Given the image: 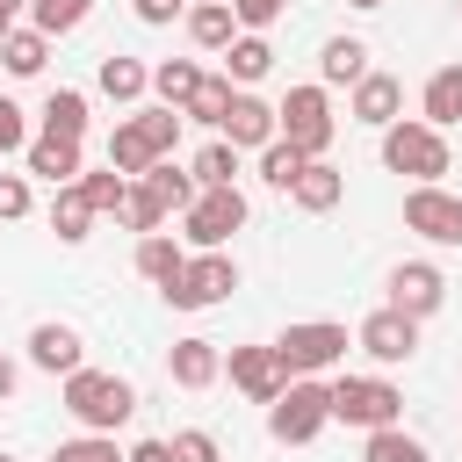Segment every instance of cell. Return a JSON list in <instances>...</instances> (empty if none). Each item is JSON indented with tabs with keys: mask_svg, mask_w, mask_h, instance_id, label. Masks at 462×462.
<instances>
[{
	"mask_svg": "<svg viewBox=\"0 0 462 462\" xmlns=\"http://www.w3.org/2000/svg\"><path fill=\"white\" fill-rule=\"evenodd\" d=\"M65 411H72L87 433H116V426L137 411V390H130L123 375H108V368H79V375H65Z\"/></svg>",
	"mask_w": 462,
	"mask_h": 462,
	"instance_id": "1",
	"label": "cell"
},
{
	"mask_svg": "<svg viewBox=\"0 0 462 462\" xmlns=\"http://www.w3.org/2000/svg\"><path fill=\"white\" fill-rule=\"evenodd\" d=\"M383 166L390 173H411L419 188H440V173H448V137L433 130V123H390L383 130Z\"/></svg>",
	"mask_w": 462,
	"mask_h": 462,
	"instance_id": "2",
	"label": "cell"
},
{
	"mask_svg": "<svg viewBox=\"0 0 462 462\" xmlns=\"http://www.w3.org/2000/svg\"><path fill=\"white\" fill-rule=\"evenodd\" d=\"M332 419H346L361 433H383V426L404 419V390L383 383V375H339L332 383Z\"/></svg>",
	"mask_w": 462,
	"mask_h": 462,
	"instance_id": "3",
	"label": "cell"
},
{
	"mask_svg": "<svg viewBox=\"0 0 462 462\" xmlns=\"http://www.w3.org/2000/svg\"><path fill=\"white\" fill-rule=\"evenodd\" d=\"M267 426H274V440H289V448L318 440V433L332 426V383H318V375H296V383L274 397Z\"/></svg>",
	"mask_w": 462,
	"mask_h": 462,
	"instance_id": "4",
	"label": "cell"
},
{
	"mask_svg": "<svg viewBox=\"0 0 462 462\" xmlns=\"http://www.w3.org/2000/svg\"><path fill=\"white\" fill-rule=\"evenodd\" d=\"M231 289H238V260H231V253H195L159 296H166L173 310H209V303H224Z\"/></svg>",
	"mask_w": 462,
	"mask_h": 462,
	"instance_id": "5",
	"label": "cell"
},
{
	"mask_svg": "<svg viewBox=\"0 0 462 462\" xmlns=\"http://www.w3.org/2000/svg\"><path fill=\"white\" fill-rule=\"evenodd\" d=\"M274 354H282V368H289V375H318V368H339V361H346V325H332V318L289 325V332L274 339Z\"/></svg>",
	"mask_w": 462,
	"mask_h": 462,
	"instance_id": "6",
	"label": "cell"
},
{
	"mask_svg": "<svg viewBox=\"0 0 462 462\" xmlns=\"http://www.w3.org/2000/svg\"><path fill=\"white\" fill-rule=\"evenodd\" d=\"M282 137H289L303 159H325V144H332V101H325V87H289V101H282Z\"/></svg>",
	"mask_w": 462,
	"mask_h": 462,
	"instance_id": "7",
	"label": "cell"
},
{
	"mask_svg": "<svg viewBox=\"0 0 462 462\" xmlns=\"http://www.w3.org/2000/svg\"><path fill=\"white\" fill-rule=\"evenodd\" d=\"M180 224H188V245L224 253V238L245 224V195H238V188H202V195H195V209H188Z\"/></svg>",
	"mask_w": 462,
	"mask_h": 462,
	"instance_id": "8",
	"label": "cell"
},
{
	"mask_svg": "<svg viewBox=\"0 0 462 462\" xmlns=\"http://www.w3.org/2000/svg\"><path fill=\"white\" fill-rule=\"evenodd\" d=\"M354 346L368 354V361H383V368H397V361H411L419 354V318H404V310H368L361 318V332H354Z\"/></svg>",
	"mask_w": 462,
	"mask_h": 462,
	"instance_id": "9",
	"label": "cell"
},
{
	"mask_svg": "<svg viewBox=\"0 0 462 462\" xmlns=\"http://www.w3.org/2000/svg\"><path fill=\"white\" fill-rule=\"evenodd\" d=\"M404 231L433 238V245H462V195L448 188H411L404 195Z\"/></svg>",
	"mask_w": 462,
	"mask_h": 462,
	"instance_id": "10",
	"label": "cell"
},
{
	"mask_svg": "<svg viewBox=\"0 0 462 462\" xmlns=\"http://www.w3.org/2000/svg\"><path fill=\"white\" fill-rule=\"evenodd\" d=\"M224 368H231V383H238L253 404H274V397L296 383V375L282 368V354H274V346H231V354H224Z\"/></svg>",
	"mask_w": 462,
	"mask_h": 462,
	"instance_id": "11",
	"label": "cell"
},
{
	"mask_svg": "<svg viewBox=\"0 0 462 462\" xmlns=\"http://www.w3.org/2000/svg\"><path fill=\"white\" fill-rule=\"evenodd\" d=\"M448 303V282H440V267H426V260H404V267H390V310H404V318H433Z\"/></svg>",
	"mask_w": 462,
	"mask_h": 462,
	"instance_id": "12",
	"label": "cell"
},
{
	"mask_svg": "<svg viewBox=\"0 0 462 462\" xmlns=\"http://www.w3.org/2000/svg\"><path fill=\"white\" fill-rule=\"evenodd\" d=\"M274 137H282V108H267L260 94H238L231 116H224V144H253V152H267Z\"/></svg>",
	"mask_w": 462,
	"mask_h": 462,
	"instance_id": "13",
	"label": "cell"
},
{
	"mask_svg": "<svg viewBox=\"0 0 462 462\" xmlns=\"http://www.w3.org/2000/svg\"><path fill=\"white\" fill-rule=\"evenodd\" d=\"M29 361L51 368V375H79V368H87V346H79L72 325H36V332H29Z\"/></svg>",
	"mask_w": 462,
	"mask_h": 462,
	"instance_id": "14",
	"label": "cell"
},
{
	"mask_svg": "<svg viewBox=\"0 0 462 462\" xmlns=\"http://www.w3.org/2000/svg\"><path fill=\"white\" fill-rule=\"evenodd\" d=\"M166 375H173L180 390H209V383L224 375V354H217V339H173V354H166Z\"/></svg>",
	"mask_w": 462,
	"mask_h": 462,
	"instance_id": "15",
	"label": "cell"
},
{
	"mask_svg": "<svg viewBox=\"0 0 462 462\" xmlns=\"http://www.w3.org/2000/svg\"><path fill=\"white\" fill-rule=\"evenodd\" d=\"M29 173H43L51 188H72V180L87 173V166H79V137H51V130L29 137Z\"/></svg>",
	"mask_w": 462,
	"mask_h": 462,
	"instance_id": "16",
	"label": "cell"
},
{
	"mask_svg": "<svg viewBox=\"0 0 462 462\" xmlns=\"http://www.w3.org/2000/svg\"><path fill=\"white\" fill-rule=\"evenodd\" d=\"M397 108H404V87H397L390 72H368V79L354 87V123H368V130H390V123H397Z\"/></svg>",
	"mask_w": 462,
	"mask_h": 462,
	"instance_id": "17",
	"label": "cell"
},
{
	"mask_svg": "<svg viewBox=\"0 0 462 462\" xmlns=\"http://www.w3.org/2000/svg\"><path fill=\"white\" fill-rule=\"evenodd\" d=\"M188 36L202 43V51H231L245 29H238V14H231V0H195L188 7Z\"/></svg>",
	"mask_w": 462,
	"mask_h": 462,
	"instance_id": "18",
	"label": "cell"
},
{
	"mask_svg": "<svg viewBox=\"0 0 462 462\" xmlns=\"http://www.w3.org/2000/svg\"><path fill=\"white\" fill-rule=\"evenodd\" d=\"M318 72H325V87H361L368 79V43L361 36H332L325 58H318Z\"/></svg>",
	"mask_w": 462,
	"mask_h": 462,
	"instance_id": "19",
	"label": "cell"
},
{
	"mask_svg": "<svg viewBox=\"0 0 462 462\" xmlns=\"http://www.w3.org/2000/svg\"><path fill=\"white\" fill-rule=\"evenodd\" d=\"M108 166H116L123 180H144V173L159 166V152H152V137H144L137 123H116V137H108Z\"/></svg>",
	"mask_w": 462,
	"mask_h": 462,
	"instance_id": "20",
	"label": "cell"
},
{
	"mask_svg": "<svg viewBox=\"0 0 462 462\" xmlns=\"http://www.w3.org/2000/svg\"><path fill=\"white\" fill-rule=\"evenodd\" d=\"M289 195H296V209L325 217V209H332V202L346 195V173H339V166H325V159H310V166H303V180H296Z\"/></svg>",
	"mask_w": 462,
	"mask_h": 462,
	"instance_id": "21",
	"label": "cell"
},
{
	"mask_svg": "<svg viewBox=\"0 0 462 462\" xmlns=\"http://www.w3.org/2000/svg\"><path fill=\"white\" fill-rule=\"evenodd\" d=\"M419 108H426V123H433V130H448V123H462V65H440V72L426 79V94H419Z\"/></svg>",
	"mask_w": 462,
	"mask_h": 462,
	"instance_id": "22",
	"label": "cell"
},
{
	"mask_svg": "<svg viewBox=\"0 0 462 462\" xmlns=\"http://www.w3.org/2000/svg\"><path fill=\"white\" fill-rule=\"evenodd\" d=\"M267 72H274V43H267V36H238V43L224 51V79L253 87V79H267Z\"/></svg>",
	"mask_w": 462,
	"mask_h": 462,
	"instance_id": "23",
	"label": "cell"
},
{
	"mask_svg": "<svg viewBox=\"0 0 462 462\" xmlns=\"http://www.w3.org/2000/svg\"><path fill=\"white\" fill-rule=\"evenodd\" d=\"M202 79H209V72H202V65H188V58H166V65H152V94H159L166 108H188Z\"/></svg>",
	"mask_w": 462,
	"mask_h": 462,
	"instance_id": "24",
	"label": "cell"
},
{
	"mask_svg": "<svg viewBox=\"0 0 462 462\" xmlns=\"http://www.w3.org/2000/svg\"><path fill=\"white\" fill-rule=\"evenodd\" d=\"M43 130L51 137H87V94L79 87H51L43 94Z\"/></svg>",
	"mask_w": 462,
	"mask_h": 462,
	"instance_id": "25",
	"label": "cell"
},
{
	"mask_svg": "<svg viewBox=\"0 0 462 462\" xmlns=\"http://www.w3.org/2000/svg\"><path fill=\"white\" fill-rule=\"evenodd\" d=\"M144 188H152V195L166 202V217H173V209L188 217V209H195V195H202V180H195V173H180L173 159H159V166L144 173Z\"/></svg>",
	"mask_w": 462,
	"mask_h": 462,
	"instance_id": "26",
	"label": "cell"
},
{
	"mask_svg": "<svg viewBox=\"0 0 462 462\" xmlns=\"http://www.w3.org/2000/svg\"><path fill=\"white\" fill-rule=\"evenodd\" d=\"M51 231H58V238H65V245H79V238H87V231H94V202H87V195H79V180H72V188H58V195H51Z\"/></svg>",
	"mask_w": 462,
	"mask_h": 462,
	"instance_id": "27",
	"label": "cell"
},
{
	"mask_svg": "<svg viewBox=\"0 0 462 462\" xmlns=\"http://www.w3.org/2000/svg\"><path fill=\"white\" fill-rule=\"evenodd\" d=\"M43 58H51V36H43V29H14V36L0 43V65H7L14 79H36Z\"/></svg>",
	"mask_w": 462,
	"mask_h": 462,
	"instance_id": "28",
	"label": "cell"
},
{
	"mask_svg": "<svg viewBox=\"0 0 462 462\" xmlns=\"http://www.w3.org/2000/svg\"><path fill=\"white\" fill-rule=\"evenodd\" d=\"M144 87H152V65H137V58H123V51L101 58V94H108V101H137Z\"/></svg>",
	"mask_w": 462,
	"mask_h": 462,
	"instance_id": "29",
	"label": "cell"
},
{
	"mask_svg": "<svg viewBox=\"0 0 462 462\" xmlns=\"http://www.w3.org/2000/svg\"><path fill=\"white\" fill-rule=\"evenodd\" d=\"M180 267H188V253H180V245H173L166 231H152V238H137V274H144V282H159V289H166V282H173Z\"/></svg>",
	"mask_w": 462,
	"mask_h": 462,
	"instance_id": "30",
	"label": "cell"
},
{
	"mask_svg": "<svg viewBox=\"0 0 462 462\" xmlns=\"http://www.w3.org/2000/svg\"><path fill=\"white\" fill-rule=\"evenodd\" d=\"M116 224L123 231H137V238H152L159 224H166V202L144 188V180H130V195H123V209H116Z\"/></svg>",
	"mask_w": 462,
	"mask_h": 462,
	"instance_id": "31",
	"label": "cell"
},
{
	"mask_svg": "<svg viewBox=\"0 0 462 462\" xmlns=\"http://www.w3.org/2000/svg\"><path fill=\"white\" fill-rule=\"evenodd\" d=\"M87 14H94V0H29V29H43V36H72Z\"/></svg>",
	"mask_w": 462,
	"mask_h": 462,
	"instance_id": "32",
	"label": "cell"
},
{
	"mask_svg": "<svg viewBox=\"0 0 462 462\" xmlns=\"http://www.w3.org/2000/svg\"><path fill=\"white\" fill-rule=\"evenodd\" d=\"M303 166H310V159H303V152H296L289 137H274V144L260 152V180H267V188H282V195H289V188L303 180Z\"/></svg>",
	"mask_w": 462,
	"mask_h": 462,
	"instance_id": "33",
	"label": "cell"
},
{
	"mask_svg": "<svg viewBox=\"0 0 462 462\" xmlns=\"http://www.w3.org/2000/svg\"><path fill=\"white\" fill-rule=\"evenodd\" d=\"M188 173H195L202 188H238V180H231V173H238V144H224V137H217V144H202Z\"/></svg>",
	"mask_w": 462,
	"mask_h": 462,
	"instance_id": "34",
	"label": "cell"
},
{
	"mask_svg": "<svg viewBox=\"0 0 462 462\" xmlns=\"http://www.w3.org/2000/svg\"><path fill=\"white\" fill-rule=\"evenodd\" d=\"M361 462H426V448H419V440H411L404 426H383V433H368Z\"/></svg>",
	"mask_w": 462,
	"mask_h": 462,
	"instance_id": "35",
	"label": "cell"
},
{
	"mask_svg": "<svg viewBox=\"0 0 462 462\" xmlns=\"http://www.w3.org/2000/svg\"><path fill=\"white\" fill-rule=\"evenodd\" d=\"M231 101H238V94H231V79H202V87H195V101H188L180 116H195V123H217V130H224Z\"/></svg>",
	"mask_w": 462,
	"mask_h": 462,
	"instance_id": "36",
	"label": "cell"
},
{
	"mask_svg": "<svg viewBox=\"0 0 462 462\" xmlns=\"http://www.w3.org/2000/svg\"><path fill=\"white\" fill-rule=\"evenodd\" d=\"M51 462H130V455L116 448V433H79V440H58Z\"/></svg>",
	"mask_w": 462,
	"mask_h": 462,
	"instance_id": "37",
	"label": "cell"
},
{
	"mask_svg": "<svg viewBox=\"0 0 462 462\" xmlns=\"http://www.w3.org/2000/svg\"><path fill=\"white\" fill-rule=\"evenodd\" d=\"M130 123L152 137L159 159H173V144H180V108H144V116H130Z\"/></svg>",
	"mask_w": 462,
	"mask_h": 462,
	"instance_id": "38",
	"label": "cell"
},
{
	"mask_svg": "<svg viewBox=\"0 0 462 462\" xmlns=\"http://www.w3.org/2000/svg\"><path fill=\"white\" fill-rule=\"evenodd\" d=\"M79 195L94 202V217H101V209L116 217V209H123V195H130V180H123L116 166H108V173H79Z\"/></svg>",
	"mask_w": 462,
	"mask_h": 462,
	"instance_id": "39",
	"label": "cell"
},
{
	"mask_svg": "<svg viewBox=\"0 0 462 462\" xmlns=\"http://www.w3.org/2000/svg\"><path fill=\"white\" fill-rule=\"evenodd\" d=\"M173 462H224V448H217L209 426H180L173 433Z\"/></svg>",
	"mask_w": 462,
	"mask_h": 462,
	"instance_id": "40",
	"label": "cell"
},
{
	"mask_svg": "<svg viewBox=\"0 0 462 462\" xmlns=\"http://www.w3.org/2000/svg\"><path fill=\"white\" fill-rule=\"evenodd\" d=\"M282 7H289V0H231V14H238L245 36H260L267 22H282Z\"/></svg>",
	"mask_w": 462,
	"mask_h": 462,
	"instance_id": "41",
	"label": "cell"
},
{
	"mask_svg": "<svg viewBox=\"0 0 462 462\" xmlns=\"http://www.w3.org/2000/svg\"><path fill=\"white\" fill-rule=\"evenodd\" d=\"M0 152H29V116L0 94Z\"/></svg>",
	"mask_w": 462,
	"mask_h": 462,
	"instance_id": "42",
	"label": "cell"
},
{
	"mask_svg": "<svg viewBox=\"0 0 462 462\" xmlns=\"http://www.w3.org/2000/svg\"><path fill=\"white\" fill-rule=\"evenodd\" d=\"M29 202H36V195H29V180H22V173H0V217L14 224V217H29Z\"/></svg>",
	"mask_w": 462,
	"mask_h": 462,
	"instance_id": "43",
	"label": "cell"
},
{
	"mask_svg": "<svg viewBox=\"0 0 462 462\" xmlns=\"http://www.w3.org/2000/svg\"><path fill=\"white\" fill-rule=\"evenodd\" d=\"M130 7H137V22H152V29H159V22H173L188 0H130Z\"/></svg>",
	"mask_w": 462,
	"mask_h": 462,
	"instance_id": "44",
	"label": "cell"
},
{
	"mask_svg": "<svg viewBox=\"0 0 462 462\" xmlns=\"http://www.w3.org/2000/svg\"><path fill=\"white\" fill-rule=\"evenodd\" d=\"M130 462H173V440H137Z\"/></svg>",
	"mask_w": 462,
	"mask_h": 462,
	"instance_id": "45",
	"label": "cell"
},
{
	"mask_svg": "<svg viewBox=\"0 0 462 462\" xmlns=\"http://www.w3.org/2000/svg\"><path fill=\"white\" fill-rule=\"evenodd\" d=\"M22 7H29V0H0V43L14 36V14H22Z\"/></svg>",
	"mask_w": 462,
	"mask_h": 462,
	"instance_id": "46",
	"label": "cell"
},
{
	"mask_svg": "<svg viewBox=\"0 0 462 462\" xmlns=\"http://www.w3.org/2000/svg\"><path fill=\"white\" fill-rule=\"evenodd\" d=\"M0 397H14V361L0 354Z\"/></svg>",
	"mask_w": 462,
	"mask_h": 462,
	"instance_id": "47",
	"label": "cell"
},
{
	"mask_svg": "<svg viewBox=\"0 0 462 462\" xmlns=\"http://www.w3.org/2000/svg\"><path fill=\"white\" fill-rule=\"evenodd\" d=\"M346 7H383V0H346Z\"/></svg>",
	"mask_w": 462,
	"mask_h": 462,
	"instance_id": "48",
	"label": "cell"
},
{
	"mask_svg": "<svg viewBox=\"0 0 462 462\" xmlns=\"http://www.w3.org/2000/svg\"><path fill=\"white\" fill-rule=\"evenodd\" d=\"M0 462H14V455H0Z\"/></svg>",
	"mask_w": 462,
	"mask_h": 462,
	"instance_id": "49",
	"label": "cell"
}]
</instances>
